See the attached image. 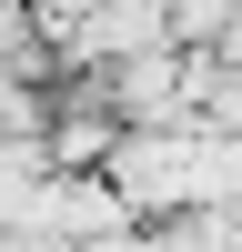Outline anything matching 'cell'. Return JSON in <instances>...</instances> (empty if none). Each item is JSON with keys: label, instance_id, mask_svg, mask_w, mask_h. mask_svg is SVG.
<instances>
[{"label": "cell", "instance_id": "obj_2", "mask_svg": "<svg viewBox=\"0 0 242 252\" xmlns=\"http://www.w3.org/2000/svg\"><path fill=\"white\" fill-rule=\"evenodd\" d=\"M40 232H60V242H91V232H131V202H121V182L111 172H51V182H40Z\"/></svg>", "mask_w": 242, "mask_h": 252}, {"label": "cell", "instance_id": "obj_3", "mask_svg": "<svg viewBox=\"0 0 242 252\" xmlns=\"http://www.w3.org/2000/svg\"><path fill=\"white\" fill-rule=\"evenodd\" d=\"M192 121H222V131H242V61L192 51Z\"/></svg>", "mask_w": 242, "mask_h": 252}, {"label": "cell", "instance_id": "obj_4", "mask_svg": "<svg viewBox=\"0 0 242 252\" xmlns=\"http://www.w3.org/2000/svg\"><path fill=\"white\" fill-rule=\"evenodd\" d=\"M232 20H242V0H172V40L182 51H212Z\"/></svg>", "mask_w": 242, "mask_h": 252}, {"label": "cell", "instance_id": "obj_1", "mask_svg": "<svg viewBox=\"0 0 242 252\" xmlns=\"http://www.w3.org/2000/svg\"><path fill=\"white\" fill-rule=\"evenodd\" d=\"M101 91H111L121 131H141V121H192V51H182V40H141V51L101 61Z\"/></svg>", "mask_w": 242, "mask_h": 252}]
</instances>
